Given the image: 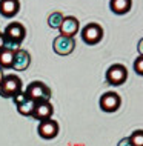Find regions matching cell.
I'll use <instances>...</instances> for the list:
<instances>
[{
	"mask_svg": "<svg viewBox=\"0 0 143 146\" xmlns=\"http://www.w3.org/2000/svg\"><path fill=\"white\" fill-rule=\"evenodd\" d=\"M20 9L19 0H0V14L6 19L14 17Z\"/></svg>",
	"mask_w": 143,
	"mask_h": 146,
	"instance_id": "cell-13",
	"label": "cell"
},
{
	"mask_svg": "<svg viewBox=\"0 0 143 146\" xmlns=\"http://www.w3.org/2000/svg\"><path fill=\"white\" fill-rule=\"evenodd\" d=\"M134 69H136V72L138 74V76L143 74V57L142 56H138L136 58V62H134Z\"/></svg>",
	"mask_w": 143,
	"mask_h": 146,
	"instance_id": "cell-18",
	"label": "cell"
},
{
	"mask_svg": "<svg viewBox=\"0 0 143 146\" xmlns=\"http://www.w3.org/2000/svg\"><path fill=\"white\" fill-rule=\"evenodd\" d=\"M60 35H66V37H74L75 34H77L78 31V20L72 15H69V17H63V22L60 25Z\"/></svg>",
	"mask_w": 143,
	"mask_h": 146,
	"instance_id": "cell-11",
	"label": "cell"
},
{
	"mask_svg": "<svg viewBox=\"0 0 143 146\" xmlns=\"http://www.w3.org/2000/svg\"><path fill=\"white\" fill-rule=\"evenodd\" d=\"M14 103L15 106H17V111L19 114H22V115H33V111H34V106H35V102L33 100V98H29L26 96L25 92H19L17 96L14 97Z\"/></svg>",
	"mask_w": 143,
	"mask_h": 146,
	"instance_id": "cell-6",
	"label": "cell"
},
{
	"mask_svg": "<svg viewBox=\"0 0 143 146\" xmlns=\"http://www.w3.org/2000/svg\"><path fill=\"white\" fill-rule=\"evenodd\" d=\"M117 146H132V143L129 141V139L126 137V139H122L120 141H118V145Z\"/></svg>",
	"mask_w": 143,
	"mask_h": 146,
	"instance_id": "cell-19",
	"label": "cell"
},
{
	"mask_svg": "<svg viewBox=\"0 0 143 146\" xmlns=\"http://www.w3.org/2000/svg\"><path fill=\"white\" fill-rule=\"evenodd\" d=\"M105 78L108 85H112V86L123 85L126 82V78H128V69L123 65H120V63H116V65L108 68V71L105 74Z\"/></svg>",
	"mask_w": 143,
	"mask_h": 146,
	"instance_id": "cell-3",
	"label": "cell"
},
{
	"mask_svg": "<svg viewBox=\"0 0 143 146\" xmlns=\"http://www.w3.org/2000/svg\"><path fill=\"white\" fill-rule=\"evenodd\" d=\"M53 114H54V108L49 102H39V103H35L31 117H34L35 120H39V121H43V120L51 118Z\"/></svg>",
	"mask_w": 143,
	"mask_h": 146,
	"instance_id": "cell-10",
	"label": "cell"
},
{
	"mask_svg": "<svg viewBox=\"0 0 143 146\" xmlns=\"http://www.w3.org/2000/svg\"><path fill=\"white\" fill-rule=\"evenodd\" d=\"M5 48V34L0 33V49Z\"/></svg>",
	"mask_w": 143,
	"mask_h": 146,
	"instance_id": "cell-20",
	"label": "cell"
},
{
	"mask_svg": "<svg viewBox=\"0 0 143 146\" xmlns=\"http://www.w3.org/2000/svg\"><path fill=\"white\" fill-rule=\"evenodd\" d=\"M129 141L132 143V146H143V131L142 129H137L131 134V137H128Z\"/></svg>",
	"mask_w": 143,
	"mask_h": 146,
	"instance_id": "cell-17",
	"label": "cell"
},
{
	"mask_svg": "<svg viewBox=\"0 0 143 146\" xmlns=\"http://www.w3.org/2000/svg\"><path fill=\"white\" fill-rule=\"evenodd\" d=\"M3 77H5V74H3V69H2V68H0V82H2V80H3Z\"/></svg>",
	"mask_w": 143,
	"mask_h": 146,
	"instance_id": "cell-21",
	"label": "cell"
},
{
	"mask_svg": "<svg viewBox=\"0 0 143 146\" xmlns=\"http://www.w3.org/2000/svg\"><path fill=\"white\" fill-rule=\"evenodd\" d=\"M62 22H63V14L59 13V11H55V13H53L49 17H48V25H49V28H53V29L60 28Z\"/></svg>",
	"mask_w": 143,
	"mask_h": 146,
	"instance_id": "cell-16",
	"label": "cell"
},
{
	"mask_svg": "<svg viewBox=\"0 0 143 146\" xmlns=\"http://www.w3.org/2000/svg\"><path fill=\"white\" fill-rule=\"evenodd\" d=\"M14 54L15 51L2 48L0 49V68H13V62H14Z\"/></svg>",
	"mask_w": 143,
	"mask_h": 146,
	"instance_id": "cell-15",
	"label": "cell"
},
{
	"mask_svg": "<svg viewBox=\"0 0 143 146\" xmlns=\"http://www.w3.org/2000/svg\"><path fill=\"white\" fill-rule=\"evenodd\" d=\"M122 105V98L117 92H105L100 97V108L105 112H116Z\"/></svg>",
	"mask_w": 143,
	"mask_h": 146,
	"instance_id": "cell-7",
	"label": "cell"
},
{
	"mask_svg": "<svg viewBox=\"0 0 143 146\" xmlns=\"http://www.w3.org/2000/svg\"><path fill=\"white\" fill-rule=\"evenodd\" d=\"M82 38L86 45H97L103 38V28L98 23H88L82 29Z\"/></svg>",
	"mask_w": 143,
	"mask_h": 146,
	"instance_id": "cell-4",
	"label": "cell"
},
{
	"mask_svg": "<svg viewBox=\"0 0 143 146\" xmlns=\"http://www.w3.org/2000/svg\"><path fill=\"white\" fill-rule=\"evenodd\" d=\"M131 6H132V0H111L109 2V8L114 14L117 15H123L128 14Z\"/></svg>",
	"mask_w": 143,
	"mask_h": 146,
	"instance_id": "cell-14",
	"label": "cell"
},
{
	"mask_svg": "<svg viewBox=\"0 0 143 146\" xmlns=\"http://www.w3.org/2000/svg\"><path fill=\"white\" fill-rule=\"evenodd\" d=\"M31 63V56L25 49H17L14 54V62H13V69L15 71H23L29 66Z\"/></svg>",
	"mask_w": 143,
	"mask_h": 146,
	"instance_id": "cell-12",
	"label": "cell"
},
{
	"mask_svg": "<svg viewBox=\"0 0 143 146\" xmlns=\"http://www.w3.org/2000/svg\"><path fill=\"white\" fill-rule=\"evenodd\" d=\"M3 34H5V37L8 38V40L11 42H15V43H20L23 42V38H25L26 35V29L25 26L22 25V23L19 22H14V23H9V25L5 28V31H3Z\"/></svg>",
	"mask_w": 143,
	"mask_h": 146,
	"instance_id": "cell-8",
	"label": "cell"
},
{
	"mask_svg": "<svg viewBox=\"0 0 143 146\" xmlns=\"http://www.w3.org/2000/svg\"><path fill=\"white\" fill-rule=\"evenodd\" d=\"M54 52L59 56H69L75 49V40L74 37H66V35H57L53 42Z\"/></svg>",
	"mask_w": 143,
	"mask_h": 146,
	"instance_id": "cell-5",
	"label": "cell"
},
{
	"mask_svg": "<svg viewBox=\"0 0 143 146\" xmlns=\"http://www.w3.org/2000/svg\"><path fill=\"white\" fill-rule=\"evenodd\" d=\"M22 80L14 74L5 76L0 82V96L5 98H14L19 92H22Z\"/></svg>",
	"mask_w": 143,
	"mask_h": 146,
	"instance_id": "cell-1",
	"label": "cell"
},
{
	"mask_svg": "<svg viewBox=\"0 0 143 146\" xmlns=\"http://www.w3.org/2000/svg\"><path fill=\"white\" fill-rule=\"evenodd\" d=\"M23 92H25L29 98H33L35 103L51 100V89L48 88L43 82H31Z\"/></svg>",
	"mask_w": 143,
	"mask_h": 146,
	"instance_id": "cell-2",
	"label": "cell"
},
{
	"mask_svg": "<svg viewBox=\"0 0 143 146\" xmlns=\"http://www.w3.org/2000/svg\"><path fill=\"white\" fill-rule=\"evenodd\" d=\"M59 134V123L54 121L53 118H48L39 123V135L45 140H51L54 137H57Z\"/></svg>",
	"mask_w": 143,
	"mask_h": 146,
	"instance_id": "cell-9",
	"label": "cell"
}]
</instances>
